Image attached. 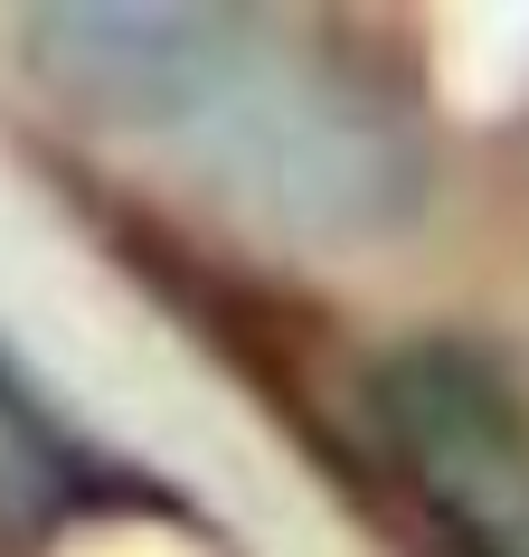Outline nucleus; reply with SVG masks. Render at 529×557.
<instances>
[{"mask_svg": "<svg viewBox=\"0 0 529 557\" xmlns=\"http://www.w3.org/2000/svg\"><path fill=\"white\" fill-rule=\"evenodd\" d=\"M29 66L66 104L180 143V161L256 208L274 236L369 246L416 208V143L379 95L312 66L284 29L189 0H66L20 29Z\"/></svg>", "mask_w": 529, "mask_h": 557, "instance_id": "obj_1", "label": "nucleus"}]
</instances>
